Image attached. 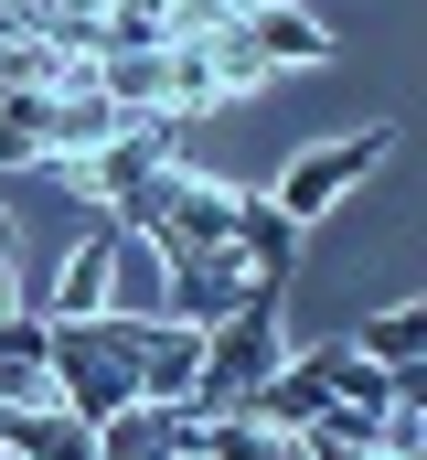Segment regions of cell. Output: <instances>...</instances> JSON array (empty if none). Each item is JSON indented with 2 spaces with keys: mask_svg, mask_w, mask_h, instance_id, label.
Masks as SVG:
<instances>
[{
  "mask_svg": "<svg viewBox=\"0 0 427 460\" xmlns=\"http://www.w3.org/2000/svg\"><path fill=\"white\" fill-rule=\"evenodd\" d=\"M193 364H204V332L193 322H150L139 332V407H182L193 396Z\"/></svg>",
  "mask_w": 427,
  "mask_h": 460,
  "instance_id": "obj_8",
  "label": "cell"
},
{
  "mask_svg": "<svg viewBox=\"0 0 427 460\" xmlns=\"http://www.w3.org/2000/svg\"><path fill=\"white\" fill-rule=\"evenodd\" d=\"M342 343L363 353V364H417L427 353V300H396V311H374L363 332H342Z\"/></svg>",
  "mask_w": 427,
  "mask_h": 460,
  "instance_id": "obj_12",
  "label": "cell"
},
{
  "mask_svg": "<svg viewBox=\"0 0 427 460\" xmlns=\"http://www.w3.org/2000/svg\"><path fill=\"white\" fill-rule=\"evenodd\" d=\"M300 235L310 226H289L267 193H235V226H224V246H235V268L257 279V289H278L289 300V268H300Z\"/></svg>",
  "mask_w": 427,
  "mask_h": 460,
  "instance_id": "obj_6",
  "label": "cell"
},
{
  "mask_svg": "<svg viewBox=\"0 0 427 460\" xmlns=\"http://www.w3.org/2000/svg\"><path fill=\"white\" fill-rule=\"evenodd\" d=\"M139 332H150V311H86V322H43L54 407H65L75 429H107L118 407H139Z\"/></svg>",
  "mask_w": 427,
  "mask_h": 460,
  "instance_id": "obj_1",
  "label": "cell"
},
{
  "mask_svg": "<svg viewBox=\"0 0 427 460\" xmlns=\"http://www.w3.org/2000/svg\"><path fill=\"white\" fill-rule=\"evenodd\" d=\"M11 300H22V289H11V257H0V322H11Z\"/></svg>",
  "mask_w": 427,
  "mask_h": 460,
  "instance_id": "obj_14",
  "label": "cell"
},
{
  "mask_svg": "<svg viewBox=\"0 0 427 460\" xmlns=\"http://www.w3.org/2000/svg\"><path fill=\"white\" fill-rule=\"evenodd\" d=\"M235 22H246V43H257V65H267V75H278V65H320V54H331V32H320L300 0H246Z\"/></svg>",
  "mask_w": 427,
  "mask_h": 460,
  "instance_id": "obj_7",
  "label": "cell"
},
{
  "mask_svg": "<svg viewBox=\"0 0 427 460\" xmlns=\"http://www.w3.org/2000/svg\"><path fill=\"white\" fill-rule=\"evenodd\" d=\"M342 353H353V343H320V353H289V364H278V375H267V385H257V396H246L235 418H246L257 439H300V429H310L320 407H331V375H342Z\"/></svg>",
  "mask_w": 427,
  "mask_h": 460,
  "instance_id": "obj_4",
  "label": "cell"
},
{
  "mask_svg": "<svg viewBox=\"0 0 427 460\" xmlns=\"http://www.w3.org/2000/svg\"><path fill=\"white\" fill-rule=\"evenodd\" d=\"M246 289H257V279L235 268V246H182V257H171V300H161V322H193V332H204V322H224Z\"/></svg>",
  "mask_w": 427,
  "mask_h": 460,
  "instance_id": "obj_5",
  "label": "cell"
},
{
  "mask_svg": "<svg viewBox=\"0 0 427 460\" xmlns=\"http://www.w3.org/2000/svg\"><path fill=\"white\" fill-rule=\"evenodd\" d=\"M107 268H118V226H86L75 235V257H65V279H54V311L43 322H86V311H107Z\"/></svg>",
  "mask_w": 427,
  "mask_h": 460,
  "instance_id": "obj_10",
  "label": "cell"
},
{
  "mask_svg": "<svg viewBox=\"0 0 427 460\" xmlns=\"http://www.w3.org/2000/svg\"><path fill=\"white\" fill-rule=\"evenodd\" d=\"M0 450L11 460H97V429H75L65 407H0Z\"/></svg>",
  "mask_w": 427,
  "mask_h": 460,
  "instance_id": "obj_11",
  "label": "cell"
},
{
  "mask_svg": "<svg viewBox=\"0 0 427 460\" xmlns=\"http://www.w3.org/2000/svg\"><path fill=\"white\" fill-rule=\"evenodd\" d=\"M278 364H289V343H278V289H246L224 322H204V364H193L182 418H235Z\"/></svg>",
  "mask_w": 427,
  "mask_h": 460,
  "instance_id": "obj_2",
  "label": "cell"
},
{
  "mask_svg": "<svg viewBox=\"0 0 427 460\" xmlns=\"http://www.w3.org/2000/svg\"><path fill=\"white\" fill-rule=\"evenodd\" d=\"M97 460H193V418L182 407H118L97 429Z\"/></svg>",
  "mask_w": 427,
  "mask_h": 460,
  "instance_id": "obj_9",
  "label": "cell"
},
{
  "mask_svg": "<svg viewBox=\"0 0 427 460\" xmlns=\"http://www.w3.org/2000/svg\"><path fill=\"white\" fill-rule=\"evenodd\" d=\"M193 460H278V439H257L246 418H193Z\"/></svg>",
  "mask_w": 427,
  "mask_h": 460,
  "instance_id": "obj_13",
  "label": "cell"
},
{
  "mask_svg": "<svg viewBox=\"0 0 427 460\" xmlns=\"http://www.w3.org/2000/svg\"><path fill=\"white\" fill-rule=\"evenodd\" d=\"M385 150H396V128H385V118H374V128H353V139H320V150H300V161L278 172V193H267V204H278L289 226H320L353 182H374V172H385Z\"/></svg>",
  "mask_w": 427,
  "mask_h": 460,
  "instance_id": "obj_3",
  "label": "cell"
},
{
  "mask_svg": "<svg viewBox=\"0 0 427 460\" xmlns=\"http://www.w3.org/2000/svg\"><path fill=\"white\" fill-rule=\"evenodd\" d=\"M0 460H11V450H0Z\"/></svg>",
  "mask_w": 427,
  "mask_h": 460,
  "instance_id": "obj_15",
  "label": "cell"
}]
</instances>
